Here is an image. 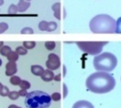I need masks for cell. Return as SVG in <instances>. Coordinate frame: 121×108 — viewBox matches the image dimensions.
<instances>
[{"mask_svg": "<svg viewBox=\"0 0 121 108\" xmlns=\"http://www.w3.org/2000/svg\"><path fill=\"white\" fill-rule=\"evenodd\" d=\"M87 89L95 94H105L111 91L116 86L114 77L106 72H96L86 81Z\"/></svg>", "mask_w": 121, "mask_h": 108, "instance_id": "6da1fadb", "label": "cell"}, {"mask_svg": "<svg viewBox=\"0 0 121 108\" xmlns=\"http://www.w3.org/2000/svg\"><path fill=\"white\" fill-rule=\"evenodd\" d=\"M89 27L93 33L113 34L116 33V21L108 14H98L90 21Z\"/></svg>", "mask_w": 121, "mask_h": 108, "instance_id": "7a4b0ae2", "label": "cell"}, {"mask_svg": "<svg viewBox=\"0 0 121 108\" xmlns=\"http://www.w3.org/2000/svg\"><path fill=\"white\" fill-rule=\"evenodd\" d=\"M52 98L47 93L35 90L28 93L24 104L27 108H49Z\"/></svg>", "mask_w": 121, "mask_h": 108, "instance_id": "3957f363", "label": "cell"}, {"mask_svg": "<svg viewBox=\"0 0 121 108\" xmlns=\"http://www.w3.org/2000/svg\"><path fill=\"white\" fill-rule=\"evenodd\" d=\"M117 64V57L109 52L97 54L94 58V67L97 72H112L116 68Z\"/></svg>", "mask_w": 121, "mask_h": 108, "instance_id": "277c9868", "label": "cell"}, {"mask_svg": "<svg viewBox=\"0 0 121 108\" xmlns=\"http://www.w3.org/2000/svg\"><path fill=\"white\" fill-rule=\"evenodd\" d=\"M108 43V41H77L76 45L82 52L91 55H97Z\"/></svg>", "mask_w": 121, "mask_h": 108, "instance_id": "5b68a950", "label": "cell"}, {"mask_svg": "<svg viewBox=\"0 0 121 108\" xmlns=\"http://www.w3.org/2000/svg\"><path fill=\"white\" fill-rule=\"evenodd\" d=\"M45 65L51 71H55L60 67V59L56 54H49Z\"/></svg>", "mask_w": 121, "mask_h": 108, "instance_id": "8992f818", "label": "cell"}, {"mask_svg": "<svg viewBox=\"0 0 121 108\" xmlns=\"http://www.w3.org/2000/svg\"><path fill=\"white\" fill-rule=\"evenodd\" d=\"M17 72V64L15 62L13 61H8V63L5 65V75L11 77L14 75Z\"/></svg>", "mask_w": 121, "mask_h": 108, "instance_id": "52a82bcc", "label": "cell"}, {"mask_svg": "<svg viewBox=\"0 0 121 108\" xmlns=\"http://www.w3.org/2000/svg\"><path fill=\"white\" fill-rule=\"evenodd\" d=\"M72 108H95L90 102L86 100H79L73 104Z\"/></svg>", "mask_w": 121, "mask_h": 108, "instance_id": "ba28073f", "label": "cell"}, {"mask_svg": "<svg viewBox=\"0 0 121 108\" xmlns=\"http://www.w3.org/2000/svg\"><path fill=\"white\" fill-rule=\"evenodd\" d=\"M30 6V1H27V0H20L18 4H17V7H18V12L23 13V12L27 11L29 7Z\"/></svg>", "mask_w": 121, "mask_h": 108, "instance_id": "9c48e42d", "label": "cell"}, {"mask_svg": "<svg viewBox=\"0 0 121 108\" xmlns=\"http://www.w3.org/2000/svg\"><path fill=\"white\" fill-rule=\"evenodd\" d=\"M54 78V74H53V72L51 71V70L47 69L44 72V73L41 75V79L44 81H46V82H49V81H52Z\"/></svg>", "mask_w": 121, "mask_h": 108, "instance_id": "30bf717a", "label": "cell"}, {"mask_svg": "<svg viewBox=\"0 0 121 108\" xmlns=\"http://www.w3.org/2000/svg\"><path fill=\"white\" fill-rule=\"evenodd\" d=\"M60 3L57 2L52 5V10L53 11L54 14V17L58 20H60Z\"/></svg>", "mask_w": 121, "mask_h": 108, "instance_id": "8fae6325", "label": "cell"}, {"mask_svg": "<svg viewBox=\"0 0 121 108\" xmlns=\"http://www.w3.org/2000/svg\"><path fill=\"white\" fill-rule=\"evenodd\" d=\"M30 71L36 76H41L42 74L44 73V72H45L44 68L40 65H32L31 68H30Z\"/></svg>", "mask_w": 121, "mask_h": 108, "instance_id": "7c38bea8", "label": "cell"}, {"mask_svg": "<svg viewBox=\"0 0 121 108\" xmlns=\"http://www.w3.org/2000/svg\"><path fill=\"white\" fill-rule=\"evenodd\" d=\"M58 25L55 22H49L46 23V28H45V31H48V32H52L54 31L57 29Z\"/></svg>", "mask_w": 121, "mask_h": 108, "instance_id": "4fadbf2b", "label": "cell"}, {"mask_svg": "<svg viewBox=\"0 0 121 108\" xmlns=\"http://www.w3.org/2000/svg\"><path fill=\"white\" fill-rule=\"evenodd\" d=\"M6 58L8 59V61H13V62H16L19 59V54H17L15 51L12 50L9 54H7Z\"/></svg>", "mask_w": 121, "mask_h": 108, "instance_id": "5bb4252c", "label": "cell"}, {"mask_svg": "<svg viewBox=\"0 0 121 108\" xmlns=\"http://www.w3.org/2000/svg\"><path fill=\"white\" fill-rule=\"evenodd\" d=\"M22 81V80L21 78L18 77V76H15V75H13V76H11V78H10V83L13 86H20Z\"/></svg>", "mask_w": 121, "mask_h": 108, "instance_id": "9a60e30c", "label": "cell"}, {"mask_svg": "<svg viewBox=\"0 0 121 108\" xmlns=\"http://www.w3.org/2000/svg\"><path fill=\"white\" fill-rule=\"evenodd\" d=\"M12 51V48L9 46H3L2 47H0V54L3 56H7V54Z\"/></svg>", "mask_w": 121, "mask_h": 108, "instance_id": "2e32d148", "label": "cell"}, {"mask_svg": "<svg viewBox=\"0 0 121 108\" xmlns=\"http://www.w3.org/2000/svg\"><path fill=\"white\" fill-rule=\"evenodd\" d=\"M15 52L19 55H25L28 53V49L25 48L24 46H17L16 49H15Z\"/></svg>", "mask_w": 121, "mask_h": 108, "instance_id": "e0dca14e", "label": "cell"}, {"mask_svg": "<svg viewBox=\"0 0 121 108\" xmlns=\"http://www.w3.org/2000/svg\"><path fill=\"white\" fill-rule=\"evenodd\" d=\"M45 46L47 50H53L55 48V46H56V43L54 41H46L45 43Z\"/></svg>", "mask_w": 121, "mask_h": 108, "instance_id": "ac0fdd59", "label": "cell"}, {"mask_svg": "<svg viewBox=\"0 0 121 108\" xmlns=\"http://www.w3.org/2000/svg\"><path fill=\"white\" fill-rule=\"evenodd\" d=\"M22 45L27 49H32L36 46V42L35 41H24L22 43Z\"/></svg>", "mask_w": 121, "mask_h": 108, "instance_id": "d6986e66", "label": "cell"}, {"mask_svg": "<svg viewBox=\"0 0 121 108\" xmlns=\"http://www.w3.org/2000/svg\"><path fill=\"white\" fill-rule=\"evenodd\" d=\"M17 12H18V7H17L16 4H12L9 5V7H8V14H16Z\"/></svg>", "mask_w": 121, "mask_h": 108, "instance_id": "ffe728a7", "label": "cell"}, {"mask_svg": "<svg viewBox=\"0 0 121 108\" xmlns=\"http://www.w3.org/2000/svg\"><path fill=\"white\" fill-rule=\"evenodd\" d=\"M9 93H10V91H9V89H8L7 87H6V86H3L2 89L0 90V96H1V97H8Z\"/></svg>", "mask_w": 121, "mask_h": 108, "instance_id": "44dd1931", "label": "cell"}, {"mask_svg": "<svg viewBox=\"0 0 121 108\" xmlns=\"http://www.w3.org/2000/svg\"><path fill=\"white\" fill-rule=\"evenodd\" d=\"M30 83L29 82V81H22V82H21V84H20V88L22 89H26V90H28L29 89H30Z\"/></svg>", "mask_w": 121, "mask_h": 108, "instance_id": "7402d4cb", "label": "cell"}, {"mask_svg": "<svg viewBox=\"0 0 121 108\" xmlns=\"http://www.w3.org/2000/svg\"><path fill=\"white\" fill-rule=\"evenodd\" d=\"M19 94L17 91H11L8 95V97L11 99V100H17L19 98Z\"/></svg>", "mask_w": 121, "mask_h": 108, "instance_id": "603a6c76", "label": "cell"}, {"mask_svg": "<svg viewBox=\"0 0 121 108\" xmlns=\"http://www.w3.org/2000/svg\"><path fill=\"white\" fill-rule=\"evenodd\" d=\"M8 28H9V26L6 22H0V34L5 32L8 30Z\"/></svg>", "mask_w": 121, "mask_h": 108, "instance_id": "cb8c5ba5", "label": "cell"}, {"mask_svg": "<svg viewBox=\"0 0 121 108\" xmlns=\"http://www.w3.org/2000/svg\"><path fill=\"white\" fill-rule=\"evenodd\" d=\"M21 33H22V34H33V33H34V31L30 27H25L21 31Z\"/></svg>", "mask_w": 121, "mask_h": 108, "instance_id": "d4e9b609", "label": "cell"}, {"mask_svg": "<svg viewBox=\"0 0 121 108\" xmlns=\"http://www.w3.org/2000/svg\"><path fill=\"white\" fill-rule=\"evenodd\" d=\"M116 33L121 34V17L116 21Z\"/></svg>", "mask_w": 121, "mask_h": 108, "instance_id": "484cf974", "label": "cell"}, {"mask_svg": "<svg viewBox=\"0 0 121 108\" xmlns=\"http://www.w3.org/2000/svg\"><path fill=\"white\" fill-rule=\"evenodd\" d=\"M51 98H52V100L54 101V102H58V101L60 100V94L58 92L53 93V95L51 96Z\"/></svg>", "mask_w": 121, "mask_h": 108, "instance_id": "4316f807", "label": "cell"}, {"mask_svg": "<svg viewBox=\"0 0 121 108\" xmlns=\"http://www.w3.org/2000/svg\"><path fill=\"white\" fill-rule=\"evenodd\" d=\"M62 89H63V96H62V97L66 98V97L68 96V88H67V86H66L65 83L62 84Z\"/></svg>", "mask_w": 121, "mask_h": 108, "instance_id": "83f0119b", "label": "cell"}, {"mask_svg": "<svg viewBox=\"0 0 121 108\" xmlns=\"http://www.w3.org/2000/svg\"><path fill=\"white\" fill-rule=\"evenodd\" d=\"M18 94H19L20 97H25L27 95H28V92H27L26 89H21V90H20V91H18Z\"/></svg>", "mask_w": 121, "mask_h": 108, "instance_id": "f1b7e54d", "label": "cell"}, {"mask_svg": "<svg viewBox=\"0 0 121 108\" xmlns=\"http://www.w3.org/2000/svg\"><path fill=\"white\" fill-rule=\"evenodd\" d=\"M60 80H61V75H60V73H59L58 75H54L53 81H60Z\"/></svg>", "mask_w": 121, "mask_h": 108, "instance_id": "f546056e", "label": "cell"}, {"mask_svg": "<svg viewBox=\"0 0 121 108\" xmlns=\"http://www.w3.org/2000/svg\"><path fill=\"white\" fill-rule=\"evenodd\" d=\"M62 69H63L62 76H63V77H65V76H66V73H67V71H66V65H64V64H63V66H62Z\"/></svg>", "mask_w": 121, "mask_h": 108, "instance_id": "4dcf8cb0", "label": "cell"}, {"mask_svg": "<svg viewBox=\"0 0 121 108\" xmlns=\"http://www.w3.org/2000/svg\"><path fill=\"white\" fill-rule=\"evenodd\" d=\"M8 108H22V107H20L18 105H15V104H10V105L8 106Z\"/></svg>", "mask_w": 121, "mask_h": 108, "instance_id": "1f68e13d", "label": "cell"}, {"mask_svg": "<svg viewBox=\"0 0 121 108\" xmlns=\"http://www.w3.org/2000/svg\"><path fill=\"white\" fill-rule=\"evenodd\" d=\"M4 4V0H0V6Z\"/></svg>", "mask_w": 121, "mask_h": 108, "instance_id": "d6a6232c", "label": "cell"}, {"mask_svg": "<svg viewBox=\"0 0 121 108\" xmlns=\"http://www.w3.org/2000/svg\"><path fill=\"white\" fill-rule=\"evenodd\" d=\"M3 46H4V42L3 41H0V47H2Z\"/></svg>", "mask_w": 121, "mask_h": 108, "instance_id": "836d02e7", "label": "cell"}, {"mask_svg": "<svg viewBox=\"0 0 121 108\" xmlns=\"http://www.w3.org/2000/svg\"><path fill=\"white\" fill-rule=\"evenodd\" d=\"M3 84H2V83H1V82H0V90H1V89H2V88H3Z\"/></svg>", "mask_w": 121, "mask_h": 108, "instance_id": "e575fe53", "label": "cell"}, {"mask_svg": "<svg viewBox=\"0 0 121 108\" xmlns=\"http://www.w3.org/2000/svg\"><path fill=\"white\" fill-rule=\"evenodd\" d=\"M2 63H3V62H2V60H1V59H0V66L2 65Z\"/></svg>", "mask_w": 121, "mask_h": 108, "instance_id": "d590c367", "label": "cell"}, {"mask_svg": "<svg viewBox=\"0 0 121 108\" xmlns=\"http://www.w3.org/2000/svg\"><path fill=\"white\" fill-rule=\"evenodd\" d=\"M27 1H31V0H27Z\"/></svg>", "mask_w": 121, "mask_h": 108, "instance_id": "8d00e7d4", "label": "cell"}]
</instances>
